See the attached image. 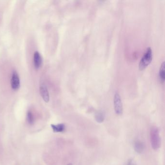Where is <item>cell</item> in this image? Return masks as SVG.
I'll return each instance as SVG.
<instances>
[{
  "instance_id": "6da1fadb",
  "label": "cell",
  "mask_w": 165,
  "mask_h": 165,
  "mask_svg": "<svg viewBox=\"0 0 165 165\" xmlns=\"http://www.w3.org/2000/svg\"><path fill=\"white\" fill-rule=\"evenodd\" d=\"M150 140L152 148L154 150H157L161 146V138L160 132L158 128L153 127L150 131Z\"/></svg>"
},
{
  "instance_id": "7a4b0ae2",
  "label": "cell",
  "mask_w": 165,
  "mask_h": 165,
  "mask_svg": "<svg viewBox=\"0 0 165 165\" xmlns=\"http://www.w3.org/2000/svg\"><path fill=\"white\" fill-rule=\"evenodd\" d=\"M153 59V53L152 48H148L147 49L146 51L144 54L139 63V69L141 71L144 70L148 66Z\"/></svg>"
},
{
  "instance_id": "3957f363",
  "label": "cell",
  "mask_w": 165,
  "mask_h": 165,
  "mask_svg": "<svg viewBox=\"0 0 165 165\" xmlns=\"http://www.w3.org/2000/svg\"><path fill=\"white\" fill-rule=\"evenodd\" d=\"M113 104L114 110L116 113L118 115H122L123 112V107L121 96L118 92H116L114 94Z\"/></svg>"
},
{
  "instance_id": "277c9868",
  "label": "cell",
  "mask_w": 165,
  "mask_h": 165,
  "mask_svg": "<svg viewBox=\"0 0 165 165\" xmlns=\"http://www.w3.org/2000/svg\"><path fill=\"white\" fill-rule=\"evenodd\" d=\"M11 87L14 90H17L20 86V79L16 71H14L11 79Z\"/></svg>"
},
{
  "instance_id": "5b68a950",
  "label": "cell",
  "mask_w": 165,
  "mask_h": 165,
  "mask_svg": "<svg viewBox=\"0 0 165 165\" xmlns=\"http://www.w3.org/2000/svg\"><path fill=\"white\" fill-rule=\"evenodd\" d=\"M40 92L41 95L45 102H48L50 100V95L48 93V88L46 85L42 84L40 87Z\"/></svg>"
},
{
  "instance_id": "8992f818",
  "label": "cell",
  "mask_w": 165,
  "mask_h": 165,
  "mask_svg": "<svg viewBox=\"0 0 165 165\" xmlns=\"http://www.w3.org/2000/svg\"><path fill=\"white\" fill-rule=\"evenodd\" d=\"M42 60L40 54L38 51H35L34 55V66L36 69L40 68L42 65Z\"/></svg>"
},
{
  "instance_id": "52a82bcc",
  "label": "cell",
  "mask_w": 165,
  "mask_h": 165,
  "mask_svg": "<svg viewBox=\"0 0 165 165\" xmlns=\"http://www.w3.org/2000/svg\"><path fill=\"white\" fill-rule=\"evenodd\" d=\"M134 150L137 153H141L143 152L145 149V145L143 142L140 141H137L135 142Z\"/></svg>"
},
{
  "instance_id": "ba28073f",
  "label": "cell",
  "mask_w": 165,
  "mask_h": 165,
  "mask_svg": "<svg viewBox=\"0 0 165 165\" xmlns=\"http://www.w3.org/2000/svg\"><path fill=\"white\" fill-rule=\"evenodd\" d=\"M53 131L56 133H59L64 131L66 129V126L63 124H58L57 125H51Z\"/></svg>"
},
{
  "instance_id": "9c48e42d",
  "label": "cell",
  "mask_w": 165,
  "mask_h": 165,
  "mask_svg": "<svg viewBox=\"0 0 165 165\" xmlns=\"http://www.w3.org/2000/svg\"><path fill=\"white\" fill-rule=\"evenodd\" d=\"M105 118V113L102 111L97 112L95 115V119L98 123H102L104 121Z\"/></svg>"
},
{
  "instance_id": "30bf717a",
  "label": "cell",
  "mask_w": 165,
  "mask_h": 165,
  "mask_svg": "<svg viewBox=\"0 0 165 165\" xmlns=\"http://www.w3.org/2000/svg\"><path fill=\"white\" fill-rule=\"evenodd\" d=\"M165 62H163L161 64L159 72L160 81L162 83H164L165 81Z\"/></svg>"
},
{
  "instance_id": "8fae6325",
  "label": "cell",
  "mask_w": 165,
  "mask_h": 165,
  "mask_svg": "<svg viewBox=\"0 0 165 165\" xmlns=\"http://www.w3.org/2000/svg\"><path fill=\"white\" fill-rule=\"evenodd\" d=\"M27 122H28L29 124H30V125H32V124H34V121H35L34 116L32 112L30 111H29L27 113Z\"/></svg>"
},
{
  "instance_id": "7c38bea8",
  "label": "cell",
  "mask_w": 165,
  "mask_h": 165,
  "mask_svg": "<svg viewBox=\"0 0 165 165\" xmlns=\"http://www.w3.org/2000/svg\"><path fill=\"white\" fill-rule=\"evenodd\" d=\"M128 165H136V164L134 160L130 159L128 162Z\"/></svg>"
},
{
  "instance_id": "4fadbf2b",
  "label": "cell",
  "mask_w": 165,
  "mask_h": 165,
  "mask_svg": "<svg viewBox=\"0 0 165 165\" xmlns=\"http://www.w3.org/2000/svg\"><path fill=\"white\" fill-rule=\"evenodd\" d=\"M67 165H73L72 163H69V164H67Z\"/></svg>"
}]
</instances>
